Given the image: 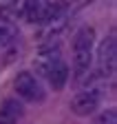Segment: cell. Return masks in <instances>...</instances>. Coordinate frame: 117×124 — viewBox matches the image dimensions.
<instances>
[{
    "mask_svg": "<svg viewBox=\"0 0 117 124\" xmlns=\"http://www.w3.org/2000/svg\"><path fill=\"white\" fill-rule=\"evenodd\" d=\"M40 11H42L40 0H27V5H24V16H27L29 22H38V20H40Z\"/></svg>",
    "mask_w": 117,
    "mask_h": 124,
    "instance_id": "obj_7",
    "label": "cell"
},
{
    "mask_svg": "<svg viewBox=\"0 0 117 124\" xmlns=\"http://www.w3.org/2000/svg\"><path fill=\"white\" fill-rule=\"evenodd\" d=\"M93 124H117V113L113 111V108H108V111L99 113V115L95 117V122H93Z\"/></svg>",
    "mask_w": 117,
    "mask_h": 124,
    "instance_id": "obj_8",
    "label": "cell"
},
{
    "mask_svg": "<svg viewBox=\"0 0 117 124\" xmlns=\"http://www.w3.org/2000/svg\"><path fill=\"white\" fill-rule=\"evenodd\" d=\"M22 117V104L18 100H5L0 106V124H18Z\"/></svg>",
    "mask_w": 117,
    "mask_h": 124,
    "instance_id": "obj_5",
    "label": "cell"
},
{
    "mask_svg": "<svg viewBox=\"0 0 117 124\" xmlns=\"http://www.w3.org/2000/svg\"><path fill=\"white\" fill-rule=\"evenodd\" d=\"M9 40H11V31L5 29V27H0V44H5V42H9Z\"/></svg>",
    "mask_w": 117,
    "mask_h": 124,
    "instance_id": "obj_9",
    "label": "cell"
},
{
    "mask_svg": "<svg viewBox=\"0 0 117 124\" xmlns=\"http://www.w3.org/2000/svg\"><path fill=\"white\" fill-rule=\"evenodd\" d=\"M99 106V93L97 91H84L80 93V95L73 98L71 102V111L75 113V115H91L95 108Z\"/></svg>",
    "mask_w": 117,
    "mask_h": 124,
    "instance_id": "obj_4",
    "label": "cell"
},
{
    "mask_svg": "<svg viewBox=\"0 0 117 124\" xmlns=\"http://www.w3.org/2000/svg\"><path fill=\"white\" fill-rule=\"evenodd\" d=\"M16 91H18V95L22 100H27V102H40L42 98H44V91H42L40 82L29 71H22L16 78Z\"/></svg>",
    "mask_w": 117,
    "mask_h": 124,
    "instance_id": "obj_2",
    "label": "cell"
},
{
    "mask_svg": "<svg viewBox=\"0 0 117 124\" xmlns=\"http://www.w3.org/2000/svg\"><path fill=\"white\" fill-rule=\"evenodd\" d=\"M47 78H49L51 86H53L55 91H60V89H64V84H66V80H69V67L60 60V62H57V64L47 73Z\"/></svg>",
    "mask_w": 117,
    "mask_h": 124,
    "instance_id": "obj_6",
    "label": "cell"
},
{
    "mask_svg": "<svg viewBox=\"0 0 117 124\" xmlns=\"http://www.w3.org/2000/svg\"><path fill=\"white\" fill-rule=\"evenodd\" d=\"M93 42H95V29L93 27H82L73 36V73H75L77 80H82L91 71Z\"/></svg>",
    "mask_w": 117,
    "mask_h": 124,
    "instance_id": "obj_1",
    "label": "cell"
},
{
    "mask_svg": "<svg viewBox=\"0 0 117 124\" xmlns=\"http://www.w3.org/2000/svg\"><path fill=\"white\" fill-rule=\"evenodd\" d=\"M115 60H117V40L110 33L104 42L99 44V53H97L99 75H110L115 71Z\"/></svg>",
    "mask_w": 117,
    "mask_h": 124,
    "instance_id": "obj_3",
    "label": "cell"
}]
</instances>
